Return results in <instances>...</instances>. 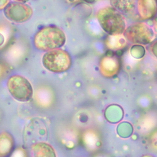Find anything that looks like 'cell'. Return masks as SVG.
Listing matches in <instances>:
<instances>
[{"mask_svg": "<svg viewBox=\"0 0 157 157\" xmlns=\"http://www.w3.org/2000/svg\"><path fill=\"white\" fill-rule=\"evenodd\" d=\"M15 141L13 136L7 132L0 133V157H6L13 151Z\"/></svg>", "mask_w": 157, "mask_h": 157, "instance_id": "cell-7", "label": "cell"}, {"mask_svg": "<svg viewBox=\"0 0 157 157\" xmlns=\"http://www.w3.org/2000/svg\"><path fill=\"white\" fill-rule=\"evenodd\" d=\"M67 1L71 3H76L81 2V0H67Z\"/></svg>", "mask_w": 157, "mask_h": 157, "instance_id": "cell-15", "label": "cell"}, {"mask_svg": "<svg viewBox=\"0 0 157 157\" xmlns=\"http://www.w3.org/2000/svg\"><path fill=\"white\" fill-rule=\"evenodd\" d=\"M7 87L11 96L19 102H27L33 95V87L30 81L20 75L11 76L7 81Z\"/></svg>", "mask_w": 157, "mask_h": 157, "instance_id": "cell-4", "label": "cell"}, {"mask_svg": "<svg viewBox=\"0 0 157 157\" xmlns=\"http://www.w3.org/2000/svg\"><path fill=\"white\" fill-rule=\"evenodd\" d=\"M44 67L50 72L62 73L72 66V57L68 52L61 48L46 52L42 57Z\"/></svg>", "mask_w": 157, "mask_h": 157, "instance_id": "cell-2", "label": "cell"}, {"mask_svg": "<svg viewBox=\"0 0 157 157\" xmlns=\"http://www.w3.org/2000/svg\"><path fill=\"white\" fill-rule=\"evenodd\" d=\"M65 42V33L55 26H48L40 29L36 33L33 40L35 48L44 52L60 48Z\"/></svg>", "mask_w": 157, "mask_h": 157, "instance_id": "cell-1", "label": "cell"}, {"mask_svg": "<svg viewBox=\"0 0 157 157\" xmlns=\"http://www.w3.org/2000/svg\"><path fill=\"white\" fill-rule=\"evenodd\" d=\"M3 72V68L2 67V65H0V75H1V74H2Z\"/></svg>", "mask_w": 157, "mask_h": 157, "instance_id": "cell-17", "label": "cell"}, {"mask_svg": "<svg viewBox=\"0 0 157 157\" xmlns=\"http://www.w3.org/2000/svg\"><path fill=\"white\" fill-rule=\"evenodd\" d=\"M48 128L45 121L38 117L30 120L23 130V141L26 147L31 148L36 143L47 142Z\"/></svg>", "mask_w": 157, "mask_h": 157, "instance_id": "cell-3", "label": "cell"}, {"mask_svg": "<svg viewBox=\"0 0 157 157\" xmlns=\"http://www.w3.org/2000/svg\"><path fill=\"white\" fill-rule=\"evenodd\" d=\"M141 157H154V156L152 155H145L142 156Z\"/></svg>", "mask_w": 157, "mask_h": 157, "instance_id": "cell-18", "label": "cell"}, {"mask_svg": "<svg viewBox=\"0 0 157 157\" xmlns=\"http://www.w3.org/2000/svg\"><path fill=\"white\" fill-rule=\"evenodd\" d=\"M3 10L6 18L15 23L27 21L33 15V9L30 6L18 2L9 3Z\"/></svg>", "mask_w": 157, "mask_h": 157, "instance_id": "cell-6", "label": "cell"}, {"mask_svg": "<svg viewBox=\"0 0 157 157\" xmlns=\"http://www.w3.org/2000/svg\"><path fill=\"white\" fill-rule=\"evenodd\" d=\"M97 18L102 29L110 34L117 33L123 30V18L113 8H104L99 10Z\"/></svg>", "mask_w": 157, "mask_h": 157, "instance_id": "cell-5", "label": "cell"}, {"mask_svg": "<svg viewBox=\"0 0 157 157\" xmlns=\"http://www.w3.org/2000/svg\"><path fill=\"white\" fill-rule=\"evenodd\" d=\"M3 42H4V37L2 35L0 34V46L2 45Z\"/></svg>", "mask_w": 157, "mask_h": 157, "instance_id": "cell-14", "label": "cell"}, {"mask_svg": "<svg viewBox=\"0 0 157 157\" xmlns=\"http://www.w3.org/2000/svg\"><path fill=\"white\" fill-rule=\"evenodd\" d=\"M10 3V0H0V10H3Z\"/></svg>", "mask_w": 157, "mask_h": 157, "instance_id": "cell-13", "label": "cell"}, {"mask_svg": "<svg viewBox=\"0 0 157 157\" xmlns=\"http://www.w3.org/2000/svg\"><path fill=\"white\" fill-rule=\"evenodd\" d=\"M38 102L43 106H48L53 101V95L50 90L47 89H41L36 95Z\"/></svg>", "mask_w": 157, "mask_h": 157, "instance_id": "cell-10", "label": "cell"}, {"mask_svg": "<svg viewBox=\"0 0 157 157\" xmlns=\"http://www.w3.org/2000/svg\"><path fill=\"white\" fill-rule=\"evenodd\" d=\"M9 157H29V155L27 150L19 147L11 152Z\"/></svg>", "mask_w": 157, "mask_h": 157, "instance_id": "cell-11", "label": "cell"}, {"mask_svg": "<svg viewBox=\"0 0 157 157\" xmlns=\"http://www.w3.org/2000/svg\"><path fill=\"white\" fill-rule=\"evenodd\" d=\"M151 143L154 148L157 150V132H156L151 138Z\"/></svg>", "mask_w": 157, "mask_h": 157, "instance_id": "cell-12", "label": "cell"}, {"mask_svg": "<svg viewBox=\"0 0 157 157\" xmlns=\"http://www.w3.org/2000/svg\"><path fill=\"white\" fill-rule=\"evenodd\" d=\"M33 157H57L56 152L47 142L36 143L31 147Z\"/></svg>", "mask_w": 157, "mask_h": 157, "instance_id": "cell-8", "label": "cell"}, {"mask_svg": "<svg viewBox=\"0 0 157 157\" xmlns=\"http://www.w3.org/2000/svg\"><path fill=\"white\" fill-rule=\"evenodd\" d=\"M16 2H20V3H27L29 0H15Z\"/></svg>", "mask_w": 157, "mask_h": 157, "instance_id": "cell-16", "label": "cell"}, {"mask_svg": "<svg viewBox=\"0 0 157 157\" xmlns=\"http://www.w3.org/2000/svg\"><path fill=\"white\" fill-rule=\"evenodd\" d=\"M84 1L87 2V3H92V2H93L94 1V0H84Z\"/></svg>", "mask_w": 157, "mask_h": 157, "instance_id": "cell-19", "label": "cell"}, {"mask_svg": "<svg viewBox=\"0 0 157 157\" xmlns=\"http://www.w3.org/2000/svg\"><path fill=\"white\" fill-rule=\"evenodd\" d=\"M100 70L101 74L105 77H111L115 75L117 71V63L111 58H104L100 64Z\"/></svg>", "mask_w": 157, "mask_h": 157, "instance_id": "cell-9", "label": "cell"}]
</instances>
